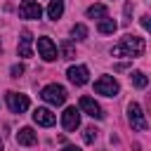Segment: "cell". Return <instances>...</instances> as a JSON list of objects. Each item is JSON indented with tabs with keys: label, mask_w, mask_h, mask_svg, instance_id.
<instances>
[{
	"label": "cell",
	"mask_w": 151,
	"mask_h": 151,
	"mask_svg": "<svg viewBox=\"0 0 151 151\" xmlns=\"http://www.w3.org/2000/svg\"><path fill=\"white\" fill-rule=\"evenodd\" d=\"M144 50H146L144 38H139V35H125L118 45H113L111 52H113V57H130V59H134V57H142Z\"/></svg>",
	"instance_id": "obj_1"
},
{
	"label": "cell",
	"mask_w": 151,
	"mask_h": 151,
	"mask_svg": "<svg viewBox=\"0 0 151 151\" xmlns=\"http://www.w3.org/2000/svg\"><path fill=\"white\" fill-rule=\"evenodd\" d=\"M40 97L47 101V104H54V106H61L64 101H66V90L61 87V85H57V83H52V85H45L42 87V92H40Z\"/></svg>",
	"instance_id": "obj_2"
},
{
	"label": "cell",
	"mask_w": 151,
	"mask_h": 151,
	"mask_svg": "<svg viewBox=\"0 0 151 151\" xmlns=\"http://www.w3.org/2000/svg\"><path fill=\"white\" fill-rule=\"evenodd\" d=\"M94 92H97V94H104V97H116V94H118V83H116V78L101 76V78L94 83Z\"/></svg>",
	"instance_id": "obj_3"
},
{
	"label": "cell",
	"mask_w": 151,
	"mask_h": 151,
	"mask_svg": "<svg viewBox=\"0 0 151 151\" xmlns=\"http://www.w3.org/2000/svg\"><path fill=\"white\" fill-rule=\"evenodd\" d=\"M5 99H7V106H9L12 113H24V111L28 109V104H31L28 97H26V94H19V92H7Z\"/></svg>",
	"instance_id": "obj_4"
},
{
	"label": "cell",
	"mask_w": 151,
	"mask_h": 151,
	"mask_svg": "<svg viewBox=\"0 0 151 151\" xmlns=\"http://www.w3.org/2000/svg\"><path fill=\"white\" fill-rule=\"evenodd\" d=\"M127 118H130V125H132V130H139V132H144L149 125H146V120H144V113H142V109H139V104H130L127 106Z\"/></svg>",
	"instance_id": "obj_5"
},
{
	"label": "cell",
	"mask_w": 151,
	"mask_h": 151,
	"mask_svg": "<svg viewBox=\"0 0 151 151\" xmlns=\"http://www.w3.org/2000/svg\"><path fill=\"white\" fill-rule=\"evenodd\" d=\"M40 14H42V7L35 0H24L21 7H19V17L21 19H40Z\"/></svg>",
	"instance_id": "obj_6"
},
{
	"label": "cell",
	"mask_w": 151,
	"mask_h": 151,
	"mask_svg": "<svg viewBox=\"0 0 151 151\" xmlns=\"http://www.w3.org/2000/svg\"><path fill=\"white\" fill-rule=\"evenodd\" d=\"M38 54L45 59V61H54L57 59V47L50 38H38Z\"/></svg>",
	"instance_id": "obj_7"
},
{
	"label": "cell",
	"mask_w": 151,
	"mask_h": 151,
	"mask_svg": "<svg viewBox=\"0 0 151 151\" xmlns=\"http://www.w3.org/2000/svg\"><path fill=\"white\" fill-rule=\"evenodd\" d=\"M66 76H68V80L73 83V85H85L87 80H90V71H87V66H71L68 71H66Z\"/></svg>",
	"instance_id": "obj_8"
},
{
	"label": "cell",
	"mask_w": 151,
	"mask_h": 151,
	"mask_svg": "<svg viewBox=\"0 0 151 151\" xmlns=\"http://www.w3.org/2000/svg\"><path fill=\"white\" fill-rule=\"evenodd\" d=\"M61 125H64V130H68V132L80 125V113H78L76 106H68V109L61 113Z\"/></svg>",
	"instance_id": "obj_9"
},
{
	"label": "cell",
	"mask_w": 151,
	"mask_h": 151,
	"mask_svg": "<svg viewBox=\"0 0 151 151\" xmlns=\"http://www.w3.org/2000/svg\"><path fill=\"white\" fill-rule=\"evenodd\" d=\"M80 109L87 113V116H92V118H104V113H101V106L92 99V97H80Z\"/></svg>",
	"instance_id": "obj_10"
},
{
	"label": "cell",
	"mask_w": 151,
	"mask_h": 151,
	"mask_svg": "<svg viewBox=\"0 0 151 151\" xmlns=\"http://www.w3.org/2000/svg\"><path fill=\"white\" fill-rule=\"evenodd\" d=\"M33 120H35L38 125H45V127H50V125H54L57 116H54V113H52L50 109L40 106V109H35V111H33Z\"/></svg>",
	"instance_id": "obj_11"
},
{
	"label": "cell",
	"mask_w": 151,
	"mask_h": 151,
	"mask_svg": "<svg viewBox=\"0 0 151 151\" xmlns=\"http://www.w3.org/2000/svg\"><path fill=\"white\" fill-rule=\"evenodd\" d=\"M31 42H33V35L31 31H21V38H19V57H31L33 50H31Z\"/></svg>",
	"instance_id": "obj_12"
},
{
	"label": "cell",
	"mask_w": 151,
	"mask_h": 151,
	"mask_svg": "<svg viewBox=\"0 0 151 151\" xmlns=\"http://www.w3.org/2000/svg\"><path fill=\"white\" fill-rule=\"evenodd\" d=\"M17 142L24 146H33V144H38V134L33 132V127H21L17 132Z\"/></svg>",
	"instance_id": "obj_13"
},
{
	"label": "cell",
	"mask_w": 151,
	"mask_h": 151,
	"mask_svg": "<svg viewBox=\"0 0 151 151\" xmlns=\"http://www.w3.org/2000/svg\"><path fill=\"white\" fill-rule=\"evenodd\" d=\"M106 14H109L106 5H92V7H87V17L90 19H104Z\"/></svg>",
	"instance_id": "obj_14"
},
{
	"label": "cell",
	"mask_w": 151,
	"mask_h": 151,
	"mask_svg": "<svg viewBox=\"0 0 151 151\" xmlns=\"http://www.w3.org/2000/svg\"><path fill=\"white\" fill-rule=\"evenodd\" d=\"M61 12H64V0H52L50 7H47V17L50 19H59Z\"/></svg>",
	"instance_id": "obj_15"
},
{
	"label": "cell",
	"mask_w": 151,
	"mask_h": 151,
	"mask_svg": "<svg viewBox=\"0 0 151 151\" xmlns=\"http://www.w3.org/2000/svg\"><path fill=\"white\" fill-rule=\"evenodd\" d=\"M99 33H116V28H118V24L113 21V19H109V17H104L101 21H99Z\"/></svg>",
	"instance_id": "obj_16"
},
{
	"label": "cell",
	"mask_w": 151,
	"mask_h": 151,
	"mask_svg": "<svg viewBox=\"0 0 151 151\" xmlns=\"http://www.w3.org/2000/svg\"><path fill=\"white\" fill-rule=\"evenodd\" d=\"M130 80H132V85H134V87H139V90H144V87L149 85V78H146L142 71H134V73L130 76Z\"/></svg>",
	"instance_id": "obj_17"
},
{
	"label": "cell",
	"mask_w": 151,
	"mask_h": 151,
	"mask_svg": "<svg viewBox=\"0 0 151 151\" xmlns=\"http://www.w3.org/2000/svg\"><path fill=\"white\" fill-rule=\"evenodd\" d=\"M61 57H64V59H73V57H76V47H73L71 40H64V42H61Z\"/></svg>",
	"instance_id": "obj_18"
},
{
	"label": "cell",
	"mask_w": 151,
	"mask_h": 151,
	"mask_svg": "<svg viewBox=\"0 0 151 151\" xmlns=\"http://www.w3.org/2000/svg\"><path fill=\"white\" fill-rule=\"evenodd\" d=\"M73 35H78V40L87 38V26H85V24H76V26H73Z\"/></svg>",
	"instance_id": "obj_19"
},
{
	"label": "cell",
	"mask_w": 151,
	"mask_h": 151,
	"mask_svg": "<svg viewBox=\"0 0 151 151\" xmlns=\"http://www.w3.org/2000/svg\"><path fill=\"white\" fill-rule=\"evenodd\" d=\"M83 139H85L87 144H92V142L97 139V130H94V127H85V132H83Z\"/></svg>",
	"instance_id": "obj_20"
},
{
	"label": "cell",
	"mask_w": 151,
	"mask_h": 151,
	"mask_svg": "<svg viewBox=\"0 0 151 151\" xmlns=\"http://www.w3.org/2000/svg\"><path fill=\"white\" fill-rule=\"evenodd\" d=\"M130 21H132V2L125 5V24H130Z\"/></svg>",
	"instance_id": "obj_21"
},
{
	"label": "cell",
	"mask_w": 151,
	"mask_h": 151,
	"mask_svg": "<svg viewBox=\"0 0 151 151\" xmlns=\"http://www.w3.org/2000/svg\"><path fill=\"white\" fill-rule=\"evenodd\" d=\"M21 73H24V66H21V64H17V66H12V78H19Z\"/></svg>",
	"instance_id": "obj_22"
},
{
	"label": "cell",
	"mask_w": 151,
	"mask_h": 151,
	"mask_svg": "<svg viewBox=\"0 0 151 151\" xmlns=\"http://www.w3.org/2000/svg\"><path fill=\"white\" fill-rule=\"evenodd\" d=\"M142 26H144V28H149V17H146V14L142 17Z\"/></svg>",
	"instance_id": "obj_23"
},
{
	"label": "cell",
	"mask_w": 151,
	"mask_h": 151,
	"mask_svg": "<svg viewBox=\"0 0 151 151\" xmlns=\"http://www.w3.org/2000/svg\"><path fill=\"white\" fill-rule=\"evenodd\" d=\"M61 151H80V149H78V146H64Z\"/></svg>",
	"instance_id": "obj_24"
},
{
	"label": "cell",
	"mask_w": 151,
	"mask_h": 151,
	"mask_svg": "<svg viewBox=\"0 0 151 151\" xmlns=\"http://www.w3.org/2000/svg\"><path fill=\"white\" fill-rule=\"evenodd\" d=\"M2 149H5V144H2V139H0V151H2Z\"/></svg>",
	"instance_id": "obj_25"
},
{
	"label": "cell",
	"mask_w": 151,
	"mask_h": 151,
	"mask_svg": "<svg viewBox=\"0 0 151 151\" xmlns=\"http://www.w3.org/2000/svg\"><path fill=\"white\" fill-rule=\"evenodd\" d=\"M0 50H2V45H0Z\"/></svg>",
	"instance_id": "obj_26"
}]
</instances>
